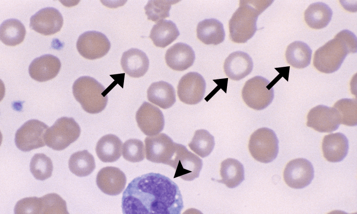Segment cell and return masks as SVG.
I'll return each instance as SVG.
<instances>
[{"instance_id": "obj_14", "label": "cell", "mask_w": 357, "mask_h": 214, "mask_svg": "<svg viewBox=\"0 0 357 214\" xmlns=\"http://www.w3.org/2000/svg\"><path fill=\"white\" fill-rule=\"evenodd\" d=\"M307 126L320 132H331L337 130L340 120L334 108L318 105L312 108L307 117Z\"/></svg>"}, {"instance_id": "obj_13", "label": "cell", "mask_w": 357, "mask_h": 214, "mask_svg": "<svg viewBox=\"0 0 357 214\" xmlns=\"http://www.w3.org/2000/svg\"><path fill=\"white\" fill-rule=\"evenodd\" d=\"M206 82L198 73H187L180 79L177 93L180 100L188 104H196L202 99L206 90Z\"/></svg>"}, {"instance_id": "obj_31", "label": "cell", "mask_w": 357, "mask_h": 214, "mask_svg": "<svg viewBox=\"0 0 357 214\" xmlns=\"http://www.w3.org/2000/svg\"><path fill=\"white\" fill-rule=\"evenodd\" d=\"M70 171L79 177L90 175L95 168L93 156L87 150H84L73 153L68 161Z\"/></svg>"}, {"instance_id": "obj_12", "label": "cell", "mask_w": 357, "mask_h": 214, "mask_svg": "<svg viewBox=\"0 0 357 214\" xmlns=\"http://www.w3.org/2000/svg\"><path fill=\"white\" fill-rule=\"evenodd\" d=\"M314 175L312 164L308 160L298 158L286 166L283 177L285 183L293 189H302L308 185Z\"/></svg>"}, {"instance_id": "obj_35", "label": "cell", "mask_w": 357, "mask_h": 214, "mask_svg": "<svg viewBox=\"0 0 357 214\" xmlns=\"http://www.w3.org/2000/svg\"><path fill=\"white\" fill-rule=\"evenodd\" d=\"M178 1H149L144 7L147 19L159 21L169 16L171 5Z\"/></svg>"}, {"instance_id": "obj_7", "label": "cell", "mask_w": 357, "mask_h": 214, "mask_svg": "<svg viewBox=\"0 0 357 214\" xmlns=\"http://www.w3.org/2000/svg\"><path fill=\"white\" fill-rule=\"evenodd\" d=\"M270 82L261 76H254L247 81L242 90V97L250 108L262 110L267 107L274 97L272 87H268Z\"/></svg>"}, {"instance_id": "obj_33", "label": "cell", "mask_w": 357, "mask_h": 214, "mask_svg": "<svg viewBox=\"0 0 357 214\" xmlns=\"http://www.w3.org/2000/svg\"><path fill=\"white\" fill-rule=\"evenodd\" d=\"M337 112L340 124L353 126L357 123V103L355 99L343 98L337 101L333 107Z\"/></svg>"}, {"instance_id": "obj_22", "label": "cell", "mask_w": 357, "mask_h": 214, "mask_svg": "<svg viewBox=\"0 0 357 214\" xmlns=\"http://www.w3.org/2000/svg\"><path fill=\"white\" fill-rule=\"evenodd\" d=\"M121 65L128 75L138 78L143 76L148 70L149 60L145 52L132 48L122 54Z\"/></svg>"}, {"instance_id": "obj_28", "label": "cell", "mask_w": 357, "mask_h": 214, "mask_svg": "<svg viewBox=\"0 0 357 214\" xmlns=\"http://www.w3.org/2000/svg\"><path fill=\"white\" fill-rule=\"evenodd\" d=\"M220 174L221 179L217 182L224 183L229 188L238 186L244 180V170L243 165L238 160L228 158L222 162Z\"/></svg>"}, {"instance_id": "obj_23", "label": "cell", "mask_w": 357, "mask_h": 214, "mask_svg": "<svg viewBox=\"0 0 357 214\" xmlns=\"http://www.w3.org/2000/svg\"><path fill=\"white\" fill-rule=\"evenodd\" d=\"M147 97L150 102L163 109L171 107L176 101L174 88L164 81L151 84L147 89Z\"/></svg>"}, {"instance_id": "obj_2", "label": "cell", "mask_w": 357, "mask_h": 214, "mask_svg": "<svg viewBox=\"0 0 357 214\" xmlns=\"http://www.w3.org/2000/svg\"><path fill=\"white\" fill-rule=\"evenodd\" d=\"M356 45L355 35L349 30H343L316 50L314 66L321 72L333 73L340 68L348 54L356 51Z\"/></svg>"}, {"instance_id": "obj_36", "label": "cell", "mask_w": 357, "mask_h": 214, "mask_svg": "<svg viewBox=\"0 0 357 214\" xmlns=\"http://www.w3.org/2000/svg\"><path fill=\"white\" fill-rule=\"evenodd\" d=\"M41 208L40 214H68L66 203L56 193L46 194L40 198Z\"/></svg>"}, {"instance_id": "obj_11", "label": "cell", "mask_w": 357, "mask_h": 214, "mask_svg": "<svg viewBox=\"0 0 357 214\" xmlns=\"http://www.w3.org/2000/svg\"><path fill=\"white\" fill-rule=\"evenodd\" d=\"M110 42L103 33L91 31L81 34L76 42V48L79 54L89 60L99 59L109 51Z\"/></svg>"}, {"instance_id": "obj_27", "label": "cell", "mask_w": 357, "mask_h": 214, "mask_svg": "<svg viewBox=\"0 0 357 214\" xmlns=\"http://www.w3.org/2000/svg\"><path fill=\"white\" fill-rule=\"evenodd\" d=\"M332 9L325 3L317 2L311 4L304 13V19L312 29L320 30L326 27L330 21Z\"/></svg>"}, {"instance_id": "obj_1", "label": "cell", "mask_w": 357, "mask_h": 214, "mask_svg": "<svg viewBox=\"0 0 357 214\" xmlns=\"http://www.w3.org/2000/svg\"><path fill=\"white\" fill-rule=\"evenodd\" d=\"M121 207L124 214H180L184 204L175 182L161 174L149 173L129 183Z\"/></svg>"}, {"instance_id": "obj_29", "label": "cell", "mask_w": 357, "mask_h": 214, "mask_svg": "<svg viewBox=\"0 0 357 214\" xmlns=\"http://www.w3.org/2000/svg\"><path fill=\"white\" fill-rule=\"evenodd\" d=\"M312 51L309 46L302 41H294L287 46L285 57L292 67L302 69L309 65Z\"/></svg>"}, {"instance_id": "obj_4", "label": "cell", "mask_w": 357, "mask_h": 214, "mask_svg": "<svg viewBox=\"0 0 357 214\" xmlns=\"http://www.w3.org/2000/svg\"><path fill=\"white\" fill-rule=\"evenodd\" d=\"M105 87L93 77L83 76L78 78L72 86V93L83 110L90 114L101 112L106 108L108 96Z\"/></svg>"}, {"instance_id": "obj_24", "label": "cell", "mask_w": 357, "mask_h": 214, "mask_svg": "<svg viewBox=\"0 0 357 214\" xmlns=\"http://www.w3.org/2000/svg\"><path fill=\"white\" fill-rule=\"evenodd\" d=\"M197 38L205 44L217 45L225 38L222 23L216 19H206L200 21L197 26Z\"/></svg>"}, {"instance_id": "obj_21", "label": "cell", "mask_w": 357, "mask_h": 214, "mask_svg": "<svg viewBox=\"0 0 357 214\" xmlns=\"http://www.w3.org/2000/svg\"><path fill=\"white\" fill-rule=\"evenodd\" d=\"M348 148V140L342 133L327 135L322 140L323 156L328 162L335 163L342 160L347 155Z\"/></svg>"}, {"instance_id": "obj_3", "label": "cell", "mask_w": 357, "mask_h": 214, "mask_svg": "<svg viewBox=\"0 0 357 214\" xmlns=\"http://www.w3.org/2000/svg\"><path fill=\"white\" fill-rule=\"evenodd\" d=\"M273 1H240L228 22L230 38L237 43L246 42L256 33L258 16Z\"/></svg>"}, {"instance_id": "obj_37", "label": "cell", "mask_w": 357, "mask_h": 214, "mask_svg": "<svg viewBox=\"0 0 357 214\" xmlns=\"http://www.w3.org/2000/svg\"><path fill=\"white\" fill-rule=\"evenodd\" d=\"M122 152L123 158L132 163L141 162L145 158L144 144L138 139L126 141L123 144Z\"/></svg>"}, {"instance_id": "obj_38", "label": "cell", "mask_w": 357, "mask_h": 214, "mask_svg": "<svg viewBox=\"0 0 357 214\" xmlns=\"http://www.w3.org/2000/svg\"><path fill=\"white\" fill-rule=\"evenodd\" d=\"M40 198L30 197L19 200L14 207L15 214H38L40 213Z\"/></svg>"}, {"instance_id": "obj_6", "label": "cell", "mask_w": 357, "mask_h": 214, "mask_svg": "<svg viewBox=\"0 0 357 214\" xmlns=\"http://www.w3.org/2000/svg\"><path fill=\"white\" fill-rule=\"evenodd\" d=\"M248 149L254 159L269 163L277 155L278 140L273 130L267 127L260 128L250 136Z\"/></svg>"}, {"instance_id": "obj_17", "label": "cell", "mask_w": 357, "mask_h": 214, "mask_svg": "<svg viewBox=\"0 0 357 214\" xmlns=\"http://www.w3.org/2000/svg\"><path fill=\"white\" fill-rule=\"evenodd\" d=\"M96 182L105 194L111 196L120 194L125 188L126 178L124 173L115 167H106L98 172Z\"/></svg>"}, {"instance_id": "obj_34", "label": "cell", "mask_w": 357, "mask_h": 214, "mask_svg": "<svg viewBox=\"0 0 357 214\" xmlns=\"http://www.w3.org/2000/svg\"><path fill=\"white\" fill-rule=\"evenodd\" d=\"M30 171L37 180H44L49 178L53 170V165L49 157L43 153H37L32 158Z\"/></svg>"}, {"instance_id": "obj_32", "label": "cell", "mask_w": 357, "mask_h": 214, "mask_svg": "<svg viewBox=\"0 0 357 214\" xmlns=\"http://www.w3.org/2000/svg\"><path fill=\"white\" fill-rule=\"evenodd\" d=\"M215 146L214 138L206 129H198L195 131L188 146L194 152L204 158L212 151Z\"/></svg>"}, {"instance_id": "obj_30", "label": "cell", "mask_w": 357, "mask_h": 214, "mask_svg": "<svg viewBox=\"0 0 357 214\" xmlns=\"http://www.w3.org/2000/svg\"><path fill=\"white\" fill-rule=\"evenodd\" d=\"M26 30L18 19H9L3 21L0 26V39L6 45L14 46L24 40Z\"/></svg>"}, {"instance_id": "obj_26", "label": "cell", "mask_w": 357, "mask_h": 214, "mask_svg": "<svg viewBox=\"0 0 357 214\" xmlns=\"http://www.w3.org/2000/svg\"><path fill=\"white\" fill-rule=\"evenodd\" d=\"M180 35L176 24L171 20H162L152 28L149 37L157 47L164 48Z\"/></svg>"}, {"instance_id": "obj_19", "label": "cell", "mask_w": 357, "mask_h": 214, "mask_svg": "<svg viewBox=\"0 0 357 214\" xmlns=\"http://www.w3.org/2000/svg\"><path fill=\"white\" fill-rule=\"evenodd\" d=\"M253 68L251 57L246 52L237 51L231 54L225 60L223 69L231 79L240 80L248 75Z\"/></svg>"}, {"instance_id": "obj_18", "label": "cell", "mask_w": 357, "mask_h": 214, "mask_svg": "<svg viewBox=\"0 0 357 214\" xmlns=\"http://www.w3.org/2000/svg\"><path fill=\"white\" fill-rule=\"evenodd\" d=\"M60 60L52 55L38 57L31 63L29 73L33 79L44 82L55 77L61 68Z\"/></svg>"}, {"instance_id": "obj_8", "label": "cell", "mask_w": 357, "mask_h": 214, "mask_svg": "<svg viewBox=\"0 0 357 214\" xmlns=\"http://www.w3.org/2000/svg\"><path fill=\"white\" fill-rule=\"evenodd\" d=\"M146 158L152 163L171 166L177 143L167 135L161 133L146 137L144 140Z\"/></svg>"}, {"instance_id": "obj_16", "label": "cell", "mask_w": 357, "mask_h": 214, "mask_svg": "<svg viewBox=\"0 0 357 214\" xmlns=\"http://www.w3.org/2000/svg\"><path fill=\"white\" fill-rule=\"evenodd\" d=\"M63 24V18L56 8L42 9L31 16L30 27L35 32L45 35H51L59 32Z\"/></svg>"}, {"instance_id": "obj_10", "label": "cell", "mask_w": 357, "mask_h": 214, "mask_svg": "<svg viewBox=\"0 0 357 214\" xmlns=\"http://www.w3.org/2000/svg\"><path fill=\"white\" fill-rule=\"evenodd\" d=\"M170 166L175 170L174 178L180 177L184 180L192 181L198 177L202 167V161L185 146L177 144L176 153Z\"/></svg>"}, {"instance_id": "obj_20", "label": "cell", "mask_w": 357, "mask_h": 214, "mask_svg": "<svg viewBox=\"0 0 357 214\" xmlns=\"http://www.w3.org/2000/svg\"><path fill=\"white\" fill-rule=\"evenodd\" d=\"M166 64L176 71H184L191 67L195 60V53L189 45L179 42L174 44L166 51L165 56Z\"/></svg>"}, {"instance_id": "obj_25", "label": "cell", "mask_w": 357, "mask_h": 214, "mask_svg": "<svg viewBox=\"0 0 357 214\" xmlns=\"http://www.w3.org/2000/svg\"><path fill=\"white\" fill-rule=\"evenodd\" d=\"M122 142L116 136L108 134L102 137L97 142L95 151L97 156L104 163L117 160L122 153Z\"/></svg>"}, {"instance_id": "obj_9", "label": "cell", "mask_w": 357, "mask_h": 214, "mask_svg": "<svg viewBox=\"0 0 357 214\" xmlns=\"http://www.w3.org/2000/svg\"><path fill=\"white\" fill-rule=\"evenodd\" d=\"M48 128L47 125L39 120H28L16 132V147L22 151L28 152L44 146V136Z\"/></svg>"}, {"instance_id": "obj_15", "label": "cell", "mask_w": 357, "mask_h": 214, "mask_svg": "<svg viewBox=\"0 0 357 214\" xmlns=\"http://www.w3.org/2000/svg\"><path fill=\"white\" fill-rule=\"evenodd\" d=\"M138 127L146 136L159 133L164 127V118L162 111L155 105L144 102L136 114Z\"/></svg>"}, {"instance_id": "obj_5", "label": "cell", "mask_w": 357, "mask_h": 214, "mask_svg": "<svg viewBox=\"0 0 357 214\" xmlns=\"http://www.w3.org/2000/svg\"><path fill=\"white\" fill-rule=\"evenodd\" d=\"M80 133V126L73 118L63 117L47 128L44 136L45 143L55 150H62L75 141Z\"/></svg>"}]
</instances>
